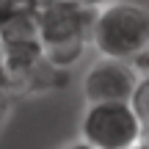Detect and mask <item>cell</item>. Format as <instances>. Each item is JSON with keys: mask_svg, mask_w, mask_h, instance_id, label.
Wrapping results in <instances>:
<instances>
[{"mask_svg": "<svg viewBox=\"0 0 149 149\" xmlns=\"http://www.w3.org/2000/svg\"><path fill=\"white\" fill-rule=\"evenodd\" d=\"M74 3H80V6H88V8H102V6L113 3V0H74Z\"/></svg>", "mask_w": 149, "mask_h": 149, "instance_id": "cell-9", "label": "cell"}, {"mask_svg": "<svg viewBox=\"0 0 149 149\" xmlns=\"http://www.w3.org/2000/svg\"><path fill=\"white\" fill-rule=\"evenodd\" d=\"M149 44V8L133 0H113L97 8L91 28V47L102 58L133 64V58Z\"/></svg>", "mask_w": 149, "mask_h": 149, "instance_id": "cell-2", "label": "cell"}, {"mask_svg": "<svg viewBox=\"0 0 149 149\" xmlns=\"http://www.w3.org/2000/svg\"><path fill=\"white\" fill-rule=\"evenodd\" d=\"M133 149H149V146L146 144H138V146H133Z\"/></svg>", "mask_w": 149, "mask_h": 149, "instance_id": "cell-13", "label": "cell"}, {"mask_svg": "<svg viewBox=\"0 0 149 149\" xmlns=\"http://www.w3.org/2000/svg\"><path fill=\"white\" fill-rule=\"evenodd\" d=\"M97 8L80 6L74 0H53L36 14L39 39L44 61L55 69L69 72L91 47V28Z\"/></svg>", "mask_w": 149, "mask_h": 149, "instance_id": "cell-1", "label": "cell"}, {"mask_svg": "<svg viewBox=\"0 0 149 149\" xmlns=\"http://www.w3.org/2000/svg\"><path fill=\"white\" fill-rule=\"evenodd\" d=\"M130 108L138 116L141 127H144V135H146V130H149V77H138L133 94H130Z\"/></svg>", "mask_w": 149, "mask_h": 149, "instance_id": "cell-5", "label": "cell"}, {"mask_svg": "<svg viewBox=\"0 0 149 149\" xmlns=\"http://www.w3.org/2000/svg\"><path fill=\"white\" fill-rule=\"evenodd\" d=\"M80 141L91 149H133L144 144V127L130 102H97L80 116Z\"/></svg>", "mask_w": 149, "mask_h": 149, "instance_id": "cell-3", "label": "cell"}, {"mask_svg": "<svg viewBox=\"0 0 149 149\" xmlns=\"http://www.w3.org/2000/svg\"><path fill=\"white\" fill-rule=\"evenodd\" d=\"M11 100H14V97L8 94V88H0V130H3L6 119H8V111H11Z\"/></svg>", "mask_w": 149, "mask_h": 149, "instance_id": "cell-8", "label": "cell"}, {"mask_svg": "<svg viewBox=\"0 0 149 149\" xmlns=\"http://www.w3.org/2000/svg\"><path fill=\"white\" fill-rule=\"evenodd\" d=\"M50 3H53V0H31V6H33V14H39L42 8H47Z\"/></svg>", "mask_w": 149, "mask_h": 149, "instance_id": "cell-10", "label": "cell"}, {"mask_svg": "<svg viewBox=\"0 0 149 149\" xmlns=\"http://www.w3.org/2000/svg\"><path fill=\"white\" fill-rule=\"evenodd\" d=\"M58 149H91V146L83 144V141H72V144H64V146H58Z\"/></svg>", "mask_w": 149, "mask_h": 149, "instance_id": "cell-11", "label": "cell"}, {"mask_svg": "<svg viewBox=\"0 0 149 149\" xmlns=\"http://www.w3.org/2000/svg\"><path fill=\"white\" fill-rule=\"evenodd\" d=\"M133 69H135L138 77H149V44L133 58Z\"/></svg>", "mask_w": 149, "mask_h": 149, "instance_id": "cell-7", "label": "cell"}, {"mask_svg": "<svg viewBox=\"0 0 149 149\" xmlns=\"http://www.w3.org/2000/svg\"><path fill=\"white\" fill-rule=\"evenodd\" d=\"M138 74H135L133 64L116 58H97L86 66L83 74V97L86 105H97V102H130Z\"/></svg>", "mask_w": 149, "mask_h": 149, "instance_id": "cell-4", "label": "cell"}, {"mask_svg": "<svg viewBox=\"0 0 149 149\" xmlns=\"http://www.w3.org/2000/svg\"><path fill=\"white\" fill-rule=\"evenodd\" d=\"M144 144H146V146H149V130H146V135H144Z\"/></svg>", "mask_w": 149, "mask_h": 149, "instance_id": "cell-12", "label": "cell"}, {"mask_svg": "<svg viewBox=\"0 0 149 149\" xmlns=\"http://www.w3.org/2000/svg\"><path fill=\"white\" fill-rule=\"evenodd\" d=\"M14 14H33L31 0H0V22Z\"/></svg>", "mask_w": 149, "mask_h": 149, "instance_id": "cell-6", "label": "cell"}]
</instances>
